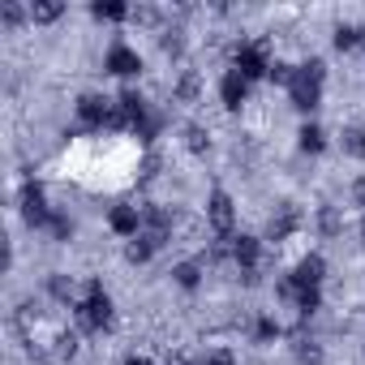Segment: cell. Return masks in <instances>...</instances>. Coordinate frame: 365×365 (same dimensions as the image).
Masks as SVG:
<instances>
[{"mask_svg":"<svg viewBox=\"0 0 365 365\" xmlns=\"http://www.w3.org/2000/svg\"><path fill=\"white\" fill-rule=\"evenodd\" d=\"M73 314H77V327H82V331H99V327L112 323V301H108L99 279L86 284V297L73 305Z\"/></svg>","mask_w":365,"mask_h":365,"instance_id":"1","label":"cell"},{"mask_svg":"<svg viewBox=\"0 0 365 365\" xmlns=\"http://www.w3.org/2000/svg\"><path fill=\"white\" fill-rule=\"evenodd\" d=\"M47 232H52L56 241H69V236H73V224H69L65 215H52V224H47Z\"/></svg>","mask_w":365,"mask_h":365,"instance_id":"21","label":"cell"},{"mask_svg":"<svg viewBox=\"0 0 365 365\" xmlns=\"http://www.w3.org/2000/svg\"><path fill=\"white\" fill-rule=\"evenodd\" d=\"M297 224H301V215H297L292 206H288V211H284L279 219H271V241H284L288 232H297Z\"/></svg>","mask_w":365,"mask_h":365,"instance_id":"13","label":"cell"},{"mask_svg":"<svg viewBox=\"0 0 365 365\" xmlns=\"http://www.w3.org/2000/svg\"><path fill=\"white\" fill-rule=\"evenodd\" d=\"M288 95H292V108H297V112H314V108H318V99H323V82H314L310 73L297 69Z\"/></svg>","mask_w":365,"mask_h":365,"instance_id":"3","label":"cell"},{"mask_svg":"<svg viewBox=\"0 0 365 365\" xmlns=\"http://www.w3.org/2000/svg\"><path fill=\"white\" fill-rule=\"evenodd\" d=\"M301 151H310V155H318L323 147H327V142H323V129H318V125H301Z\"/></svg>","mask_w":365,"mask_h":365,"instance_id":"15","label":"cell"},{"mask_svg":"<svg viewBox=\"0 0 365 365\" xmlns=\"http://www.w3.org/2000/svg\"><path fill=\"white\" fill-rule=\"evenodd\" d=\"M245 95H249V82L241 73H224V82H219V99H224V108H241L245 103Z\"/></svg>","mask_w":365,"mask_h":365,"instance_id":"7","label":"cell"},{"mask_svg":"<svg viewBox=\"0 0 365 365\" xmlns=\"http://www.w3.org/2000/svg\"><path fill=\"white\" fill-rule=\"evenodd\" d=\"M323 271H327V262L318 258V253H310V258H301L297 262V284H301V288H318V284H323Z\"/></svg>","mask_w":365,"mask_h":365,"instance_id":"9","label":"cell"},{"mask_svg":"<svg viewBox=\"0 0 365 365\" xmlns=\"http://www.w3.org/2000/svg\"><path fill=\"white\" fill-rule=\"evenodd\" d=\"M172 279H177L181 288H189V292H194L198 284H202V266H198V262H181L177 271H172Z\"/></svg>","mask_w":365,"mask_h":365,"instance_id":"12","label":"cell"},{"mask_svg":"<svg viewBox=\"0 0 365 365\" xmlns=\"http://www.w3.org/2000/svg\"><path fill=\"white\" fill-rule=\"evenodd\" d=\"M202 365H232V353H228V348H215V353L202 357Z\"/></svg>","mask_w":365,"mask_h":365,"instance_id":"24","label":"cell"},{"mask_svg":"<svg viewBox=\"0 0 365 365\" xmlns=\"http://www.w3.org/2000/svg\"><path fill=\"white\" fill-rule=\"evenodd\" d=\"M108 224H112V232H121V236H138V228H142V211H138V206H112Z\"/></svg>","mask_w":365,"mask_h":365,"instance_id":"8","label":"cell"},{"mask_svg":"<svg viewBox=\"0 0 365 365\" xmlns=\"http://www.w3.org/2000/svg\"><path fill=\"white\" fill-rule=\"evenodd\" d=\"M198 90H202V77H198V73H185L181 82H177V99L194 103V99H198Z\"/></svg>","mask_w":365,"mask_h":365,"instance_id":"16","label":"cell"},{"mask_svg":"<svg viewBox=\"0 0 365 365\" xmlns=\"http://www.w3.org/2000/svg\"><path fill=\"white\" fill-rule=\"evenodd\" d=\"M160 245H164L160 236L142 232V236H134V241H129V249H125V258H129V262H151V253L160 249Z\"/></svg>","mask_w":365,"mask_h":365,"instance_id":"10","label":"cell"},{"mask_svg":"<svg viewBox=\"0 0 365 365\" xmlns=\"http://www.w3.org/2000/svg\"><path fill=\"white\" fill-rule=\"evenodd\" d=\"M112 112H116V108L108 103L103 95H82V99H77V116H82V125H99V129H103V125L112 121Z\"/></svg>","mask_w":365,"mask_h":365,"instance_id":"5","label":"cell"},{"mask_svg":"<svg viewBox=\"0 0 365 365\" xmlns=\"http://www.w3.org/2000/svg\"><path fill=\"white\" fill-rule=\"evenodd\" d=\"M125 365H151L147 357H129V361H125Z\"/></svg>","mask_w":365,"mask_h":365,"instance_id":"28","label":"cell"},{"mask_svg":"<svg viewBox=\"0 0 365 365\" xmlns=\"http://www.w3.org/2000/svg\"><path fill=\"white\" fill-rule=\"evenodd\" d=\"M206 219H211L215 236H232V219H236V211H232V198L224 194V189H215V194H211V206H206Z\"/></svg>","mask_w":365,"mask_h":365,"instance_id":"4","label":"cell"},{"mask_svg":"<svg viewBox=\"0 0 365 365\" xmlns=\"http://www.w3.org/2000/svg\"><path fill=\"white\" fill-rule=\"evenodd\" d=\"M323 305V297H318V288H301L297 292V310L301 314H314V310H318Z\"/></svg>","mask_w":365,"mask_h":365,"instance_id":"19","label":"cell"},{"mask_svg":"<svg viewBox=\"0 0 365 365\" xmlns=\"http://www.w3.org/2000/svg\"><path fill=\"white\" fill-rule=\"evenodd\" d=\"M353 198H357V206L365 211V177H357V185H353Z\"/></svg>","mask_w":365,"mask_h":365,"instance_id":"27","label":"cell"},{"mask_svg":"<svg viewBox=\"0 0 365 365\" xmlns=\"http://www.w3.org/2000/svg\"><path fill=\"white\" fill-rule=\"evenodd\" d=\"M258 253H262V245L253 241V236H232V258L245 266V271H253V262H258Z\"/></svg>","mask_w":365,"mask_h":365,"instance_id":"11","label":"cell"},{"mask_svg":"<svg viewBox=\"0 0 365 365\" xmlns=\"http://www.w3.org/2000/svg\"><path fill=\"white\" fill-rule=\"evenodd\" d=\"M365 43V30L361 26H336V47L348 52V47H361Z\"/></svg>","mask_w":365,"mask_h":365,"instance_id":"14","label":"cell"},{"mask_svg":"<svg viewBox=\"0 0 365 365\" xmlns=\"http://www.w3.org/2000/svg\"><path fill=\"white\" fill-rule=\"evenodd\" d=\"M90 13H95V18H108V22H121L129 9H125V5H116V0H108V5H95Z\"/></svg>","mask_w":365,"mask_h":365,"instance_id":"20","label":"cell"},{"mask_svg":"<svg viewBox=\"0 0 365 365\" xmlns=\"http://www.w3.org/2000/svg\"><path fill=\"white\" fill-rule=\"evenodd\" d=\"M323 232H327V236L340 232V215H336V211H323Z\"/></svg>","mask_w":365,"mask_h":365,"instance_id":"25","label":"cell"},{"mask_svg":"<svg viewBox=\"0 0 365 365\" xmlns=\"http://www.w3.org/2000/svg\"><path fill=\"white\" fill-rule=\"evenodd\" d=\"M185 142H189V151H206V129H202V125H189Z\"/></svg>","mask_w":365,"mask_h":365,"instance_id":"22","label":"cell"},{"mask_svg":"<svg viewBox=\"0 0 365 365\" xmlns=\"http://www.w3.org/2000/svg\"><path fill=\"white\" fill-rule=\"evenodd\" d=\"M138 69H142V56L134 52V47L112 43V52H108V73H116V77H134Z\"/></svg>","mask_w":365,"mask_h":365,"instance_id":"6","label":"cell"},{"mask_svg":"<svg viewBox=\"0 0 365 365\" xmlns=\"http://www.w3.org/2000/svg\"><path fill=\"white\" fill-rule=\"evenodd\" d=\"M344 151L353 160H365V129H344Z\"/></svg>","mask_w":365,"mask_h":365,"instance_id":"18","label":"cell"},{"mask_svg":"<svg viewBox=\"0 0 365 365\" xmlns=\"http://www.w3.org/2000/svg\"><path fill=\"white\" fill-rule=\"evenodd\" d=\"M361 236H365V224H361Z\"/></svg>","mask_w":365,"mask_h":365,"instance_id":"29","label":"cell"},{"mask_svg":"<svg viewBox=\"0 0 365 365\" xmlns=\"http://www.w3.org/2000/svg\"><path fill=\"white\" fill-rule=\"evenodd\" d=\"M0 18H5V26L13 30V26L22 22V9H18V5H5V13H0Z\"/></svg>","mask_w":365,"mask_h":365,"instance_id":"26","label":"cell"},{"mask_svg":"<svg viewBox=\"0 0 365 365\" xmlns=\"http://www.w3.org/2000/svg\"><path fill=\"white\" fill-rule=\"evenodd\" d=\"M65 5H52V0H43V5H30V22H56Z\"/></svg>","mask_w":365,"mask_h":365,"instance_id":"17","label":"cell"},{"mask_svg":"<svg viewBox=\"0 0 365 365\" xmlns=\"http://www.w3.org/2000/svg\"><path fill=\"white\" fill-rule=\"evenodd\" d=\"M236 73L245 77H262V73H271V60H266V43H241L236 47Z\"/></svg>","mask_w":365,"mask_h":365,"instance_id":"2","label":"cell"},{"mask_svg":"<svg viewBox=\"0 0 365 365\" xmlns=\"http://www.w3.org/2000/svg\"><path fill=\"white\" fill-rule=\"evenodd\" d=\"M258 340H271V336H279V323L275 318H258V331H253Z\"/></svg>","mask_w":365,"mask_h":365,"instance_id":"23","label":"cell"}]
</instances>
